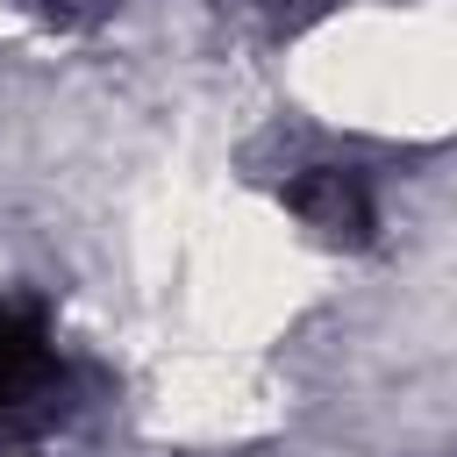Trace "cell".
Instances as JSON below:
<instances>
[{"mask_svg": "<svg viewBox=\"0 0 457 457\" xmlns=\"http://www.w3.org/2000/svg\"><path fill=\"white\" fill-rule=\"evenodd\" d=\"M236 7H257V14H307V7H321V0H236Z\"/></svg>", "mask_w": 457, "mask_h": 457, "instance_id": "3", "label": "cell"}, {"mask_svg": "<svg viewBox=\"0 0 457 457\" xmlns=\"http://www.w3.org/2000/svg\"><path fill=\"white\" fill-rule=\"evenodd\" d=\"M286 207L321 236V243H336V250H357V243H371V193H364V179L357 171H343V164H307L300 179H286Z\"/></svg>", "mask_w": 457, "mask_h": 457, "instance_id": "2", "label": "cell"}, {"mask_svg": "<svg viewBox=\"0 0 457 457\" xmlns=\"http://www.w3.org/2000/svg\"><path fill=\"white\" fill-rule=\"evenodd\" d=\"M64 371L50 357V336L36 314L0 307V436H36L57 421Z\"/></svg>", "mask_w": 457, "mask_h": 457, "instance_id": "1", "label": "cell"}]
</instances>
